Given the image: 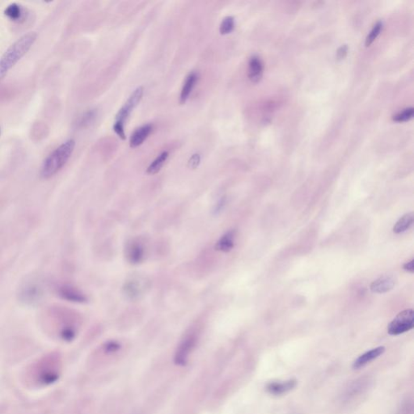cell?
<instances>
[{
	"instance_id": "obj_1",
	"label": "cell",
	"mask_w": 414,
	"mask_h": 414,
	"mask_svg": "<svg viewBox=\"0 0 414 414\" xmlns=\"http://www.w3.org/2000/svg\"><path fill=\"white\" fill-rule=\"evenodd\" d=\"M37 38V33L29 32L10 45L0 58V80H4L8 72L26 55Z\"/></svg>"
},
{
	"instance_id": "obj_2",
	"label": "cell",
	"mask_w": 414,
	"mask_h": 414,
	"mask_svg": "<svg viewBox=\"0 0 414 414\" xmlns=\"http://www.w3.org/2000/svg\"><path fill=\"white\" fill-rule=\"evenodd\" d=\"M75 147V140H69L54 150L43 161L40 172L41 177L43 179H50L56 175L70 159Z\"/></svg>"
},
{
	"instance_id": "obj_3",
	"label": "cell",
	"mask_w": 414,
	"mask_h": 414,
	"mask_svg": "<svg viewBox=\"0 0 414 414\" xmlns=\"http://www.w3.org/2000/svg\"><path fill=\"white\" fill-rule=\"evenodd\" d=\"M414 326V312L412 309L404 310L397 314L387 326V333L393 336L409 331Z\"/></svg>"
},
{
	"instance_id": "obj_4",
	"label": "cell",
	"mask_w": 414,
	"mask_h": 414,
	"mask_svg": "<svg viewBox=\"0 0 414 414\" xmlns=\"http://www.w3.org/2000/svg\"><path fill=\"white\" fill-rule=\"evenodd\" d=\"M44 296V289L38 281L26 282L19 290V300L26 305H36Z\"/></svg>"
},
{
	"instance_id": "obj_5",
	"label": "cell",
	"mask_w": 414,
	"mask_h": 414,
	"mask_svg": "<svg viewBox=\"0 0 414 414\" xmlns=\"http://www.w3.org/2000/svg\"><path fill=\"white\" fill-rule=\"evenodd\" d=\"M144 87L140 86V87H137V88L131 93V95L128 98L127 101L125 103V105L118 110L116 118H115L116 122H122V123H124L125 121L130 117L132 111L134 110V108L137 107V105L140 104L142 98H143V96H144Z\"/></svg>"
},
{
	"instance_id": "obj_6",
	"label": "cell",
	"mask_w": 414,
	"mask_h": 414,
	"mask_svg": "<svg viewBox=\"0 0 414 414\" xmlns=\"http://www.w3.org/2000/svg\"><path fill=\"white\" fill-rule=\"evenodd\" d=\"M197 343V337L195 335H190L184 339L179 344L175 354V362L179 366H185L188 362L190 353L194 350Z\"/></svg>"
},
{
	"instance_id": "obj_7",
	"label": "cell",
	"mask_w": 414,
	"mask_h": 414,
	"mask_svg": "<svg viewBox=\"0 0 414 414\" xmlns=\"http://www.w3.org/2000/svg\"><path fill=\"white\" fill-rule=\"evenodd\" d=\"M397 283V279L393 275H383L374 281L370 289L376 294H383L393 290Z\"/></svg>"
},
{
	"instance_id": "obj_8",
	"label": "cell",
	"mask_w": 414,
	"mask_h": 414,
	"mask_svg": "<svg viewBox=\"0 0 414 414\" xmlns=\"http://www.w3.org/2000/svg\"><path fill=\"white\" fill-rule=\"evenodd\" d=\"M58 294L61 298L73 303H85L87 298L80 290L71 285H62L58 287Z\"/></svg>"
},
{
	"instance_id": "obj_9",
	"label": "cell",
	"mask_w": 414,
	"mask_h": 414,
	"mask_svg": "<svg viewBox=\"0 0 414 414\" xmlns=\"http://www.w3.org/2000/svg\"><path fill=\"white\" fill-rule=\"evenodd\" d=\"M384 351H385V347H376V348L372 349L371 351H366V352L358 357L356 360L354 361L353 367H354V369H359L362 366H366V364L379 358L380 355H382L384 353Z\"/></svg>"
},
{
	"instance_id": "obj_10",
	"label": "cell",
	"mask_w": 414,
	"mask_h": 414,
	"mask_svg": "<svg viewBox=\"0 0 414 414\" xmlns=\"http://www.w3.org/2000/svg\"><path fill=\"white\" fill-rule=\"evenodd\" d=\"M263 62L257 55L250 58L248 62V78L252 83H258L263 76Z\"/></svg>"
},
{
	"instance_id": "obj_11",
	"label": "cell",
	"mask_w": 414,
	"mask_h": 414,
	"mask_svg": "<svg viewBox=\"0 0 414 414\" xmlns=\"http://www.w3.org/2000/svg\"><path fill=\"white\" fill-rule=\"evenodd\" d=\"M153 130V126L151 124H146L140 126L134 130L130 139V146L132 148H135L139 146L144 144L148 136Z\"/></svg>"
},
{
	"instance_id": "obj_12",
	"label": "cell",
	"mask_w": 414,
	"mask_h": 414,
	"mask_svg": "<svg viewBox=\"0 0 414 414\" xmlns=\"http://www.w3.org/2000/svg\"><path fill=\"white\" fill-rule=\"evenodd\" d=\"M297 382L294 379H290L287 381L271 382L268 384L266 389L270 394L279 396L288 393L296 386Z\"/></svg>"
},
{
	"instance_id": "obj_13",
	"label": "cell",
	"mask_w": 414,
	"mask_h": 414,
	"mask_svg": "<svg viewBox=\"0 0 414 414\" xmlns=\"http://www.w3.org/2000/svg\"><path fill=\"white\" fill-rule=\"evenodd\" d=\"M198 80V74L196 73V72H192V73L189 74L187 77L186 78L184 84L182 87L181 91H180V104H185L186 101L189 99L190 93H192L194 87H195L196 83H197Z\"/></svg>"
},
{
	"instance_id": "obj_14",
	"label": "cell",
	"mask_w": 414,
	"mask_h": 414,
	"mask_svg": "<svg viewBox=\"0 0 414 414\" xmlns=\"http://www.w3.org/2000/svg\"><path fill=\"white\" fill-rule=\"evenodd\" d=\"M235 236H236V233L234 231H231V232L226 233L217 243V249L224 252H230L234 247Z\"/></svg>"
},
{
	"instance_id": "obj_15",
	"label": "cell",
	"mask_w": 414,
	"mask_h": 414,
	"mask_svg": "<svg viewBox=\"0 0 414 414\" xmlns=\"http://www.w3.org/2000/svg\"><path fill=\"white\" fill-rule=\"evenodd\" d=\"M412 223H413V213L405 214L397 221L395 226H393V233L396 234L405 233L410 228Z\"/></svg>"
},
{
	"instance_id": "obj_16",
	"label": "cell",
	"mask_w": 414,
	"mask_h": 414,
	"mask_svg": "<svg viewBox=\"0 0 414 414\" xmlns=\"http://www.w3.org/2000/svg\"><path fill=\"white\" fill-rule=\"evenodd\" d=\"M129 259L133 263H140L144 258V248L140 243H134L130 245L128 252Z\"/></svg>"
},
{
	"instance_id": "obj_17",
	"label": "cell",
	"mask_w": 414,
	"mask_h": 414,
	"mask_svg": "<svg viewBox=\"0 0 414 414\" xmlns=\"http://www.w3.org/2000/svg\"><path fill=\"white\" fill-rule=\"evenodd\" d=\"M169 154L168 151H163L162 153L159 154L158 156L154 159L153 162L151 163L149 167L147 168V172L148 174H155L157 172H159L162 167L165 165L167 159L169 158Z\"/></svg>"
},
{
	"instance_id": "obj_18",
	"label": "cell",
	"mask_w": 414,
	"mask_h": 414,
	"mask_svg": "<svg viewBox=\"0 0 414 414\" xmlns=\"http://www.w3.org/2000/svg\"><path fill=\"white\" fill-rule=\"evenodd\" d=\"M4 14L7 17L12 20H19L22 16V8L19 4L13 3L11 4L4 10Z\"/></svg>"
},
{
	"instance_id": "obj_19",
	"label": "cell",
	"mask_w": 414,
	"mask_h": 414,
	"mask_svg": "<svg viewBox=\"0 0 414 414\" xmlns=\"http://www.w3.org/2000/svg\"><path fill=\"white\" fill-rule=\"evenodd\" d=\"M97 116V112L96 109H91V110L84 112V113L79 118V120L77 121L78 127L83 128L89 126L90 124H91V123L95 121Z\"/></svg>"
},
{
	"instance_id": "obj_20",
	"label": "cell",
	"mask_w": 414,
	"mask_h": 414,
	"mask_svg": "<svg viewBox=\"0 0 414 414\" xmlns=\"http://www.w3.org/2000/svg\"><path fill=\"white\" fill-rule=\"evenodd\" d=\"M235 28V19L233 16H226L222 20L219 27V32L222 35H226L232 33Z\"/></svg>"
},
{
	"instance_id": "obj_21",
	"label": "cell",
	"mask_w": 414,
	"mask_h": 414,
	"mask_svg": "<svg viewBox=\"0 0 414 414\" xmlns=\"http://www.w3.org/2000/svg\"><path fill=\"white\" fill-rule=\"evenodd\" d=\"M382 29H383V23L381 21H378L372 28V31L370 32L369 34L366 37V41H365L366 47H368L372 45L375 40L377 38L378 36L379 35Z\"/></svg>"
},
{
	"instance_id": "obj_22",
	"label": "cell",
	"mask_w": 414,
	"mask_h": 414,
	"mask_svg": "<svg viewBox=\"0 0 414 414\" xmlns=\"http://www.w3.org/2000/svg\"><path fill=\"white\" fill-rule=\"evenodd\" d=\"M414 108H405L402 112H398L397 114L393 117V120L396 122H405L407 121L410 120L411 118L413 117Z\"/></svg>"
},
{
	"instance_id": "obj_23",
	"label": "cell",
	"mask_w": 414,
	"mask_h": 414,
	"mask_svg": "<svg viewBox=\"0 0 414 414\" xmlns=\"http://www.w3.org/2000/svg\"><path fill=\"white\" fill-rule=\"evenodd\" d=\"M113 130L122 140H126V133L124 130V123L120 122H115L113 125Z\"/></svg>"
},
{
	"instance_id": "obj_24",
	"label": "cell",
	"mask_w": 414,
	"mask_h": 414,
	"mask_svg": "<svg viewBox=\"0 0 414 414\" xmlns=\"http://www.w3.org/2000/svg\"><path fill=\"white\" fill-rule=\"evenodd\" d=\"M200 161H201V156L199 154H194L190 157V160H189V166L192 169H196L199 165Z\"/></svg>"
},
{
	"instance_id": "obj_25",
	"label": "cell",
	"mask_w": 414,
	"mask_h": 414,
	"mask_svg": "<svg viewBox=\"0 0 414 414\" xmlns=\"http://www.w3.org/2000/svg\"><path fill=\"white\" fill-rule=\"evenodd\" d=\"M347 53H348V47H347V45H341L337 51V59L341 60V59L346 58L347 55Z\"/></svg>"
},
{
	"instance_id": "obj_26",
	"label": "cell",
	"mask_w": 414,
	"mask_h": 414,
	"mask_svg": "<svg viewBox=\"0 0 414 414\" xmlns=\"http://www.w3.org/2000/svg\"><path fill=\"white\" fill-rule=\"evenodd\" d=\"M120 348V344L115 341H111V342L107 343L105 350L108 352H114V351H118Z\"/></svg>"
},
{
	"instance_id": "obj_27",
	"label": "cell",
	"mask_w": 414,
	"mask_h": 414,
	"mask_svg": "<svg viewBox=\"0 0 414 414\" xmlns=\"http://www.w3.org/2000/svg\"><path fill=\"white\" fill-rule=\"evenodd\" d=\"M403 269H405L407 272H408V273H413L414 260L412 259L411 261H408V262H406L405 265H403Z\"/></svg>"
},
{
	"instance_id": "obj_28",
	"label": "cell",
	"mask_w": 414,
	"mask_h": 414,
	"mask_svg": "<svg viewBox=\"0 0 414 414\" xmlns=\"http://www.w3.org/2000/svg\"><path fill=\"white\" fill-rule=\"evenodd\" d=\"M225 203H226V201H225V199H221L220 201H219V203L217 204L216 208H215V211H216V212H219V211H220L221 210L223 209V207L224 206Z\"/></svg>"
}]
</instances>
